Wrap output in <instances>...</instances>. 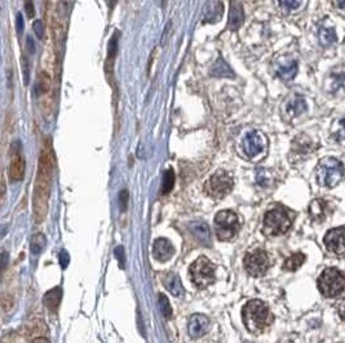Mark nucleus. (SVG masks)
<instances>
[{"mask_svg":"<svg viewBox=\"0 0 345 343\" xmlns=\"http://www.w3.org/2000/svg\"><path fill=\"white\" fill-rule=\"evenodd\" d=\"M54 163L56 162H54L51 141H45L39 156L34 195H33V213L37 223H41L47 217L48 203H49L52 181H53Z\"/></svg>","mask_w":345,"mask_h":343,"instance_id":"1","label":"nucleus"},{"mask_svg":"<svg viewBox=\"0 0 345 343\" xmlns=\"http://www.w3.org/2000/svg\"><path fill=\"white\" fill-rule=\"evenodd\" d=\"M242 317L248 332L254 334L263 333L274 320L267 303L259 300L250 301L244 305Z\"/></svg>","mask_w":345,"mask_h":343,"instance_id":"2","label":"nucleus"},{"mask_svg":"<svg viewBox=\"0 0 345 343\" xmlns=\"http://www.w3.org/2000/svg\"><path fill=\"white\" fill-rule=\"evenodd\" d=\"M344 178V165L336 158L326 156L318 162L315 168V179L326 189H334Z\"/></svg>","mask_w":345,"mask_h":343,"instance_id":"3","label":"nucleus"},{"mask_svg":"<svg viewBox=\"0 0 345 343\" xmlns=\"http://www.w3.org/2000/svg\"><path fill=\"white\" fill-rule=\"evenodd\" d=\"M292 221L287 209L275 206L269 209L264 217V232L269 236L282 235L291 227Z\"/></svg>","mask_w":345,"mask_h":343,"instance_id":"4","label":"nucleus"},{"mask_svg":"<svg viewBox=\"0 0 345 343\" xmlns=\"http://www.w3.org/2000/svg\"><path fill=\"white\" fill-rule=\"evenodd\" d=\"M189 271L192 281L198 289H206L207 286H210L216 279V276H215L216 267L206 257H199L196 259L195 262L190 266Z\"/></svg>","mask_w":345,"mask_h":343,"instance_id":"5","label":"nucleus"},{"mask_svg":"<svg viewBox=\"0 0 345 343\" xmlns=\"http://www.w3.org/2000/svg\"><path fill=\"white\" fill-rule=\"evenodd\" d=\"M345 279L338 269H326L318 277V289L325 297L334 298L344 292Z\"/></svg>","mask_w":345,"mask_h":343,"instance_id":"6","label":"nucleus"},{"mask_svg":"<svg viewBox=\"0 0 345 343\" xmlns=\"http://www.w3.org/2000/svg\"><path fill=\"white\" fill-rule=\"evenodd\" d=\"M215 225H216L217 238L224 241L233 239L240 227L238 215L231 210H221L217 213L215 217Z\"/></svg>","mask_w":345,"mask_h":343,"instance_id":"7","label":"nucleus"},{"mask_svg":"<svg viewBox=\"0 0 345 343\" xmlns=\"http://www.w3.org/2000/svg\"><path fill=\"white\" fill-rule=\"evenodd\" d=\"M240 150H242L244 158H259V156L267 152L268 137L259 131L248 132L240 141Z\"/></svg>","mask_w":345,"mask_h":343,"instance_id":"8","label":"nucleus"},{"mask_svg":"<svg viewBox=\"0 0 345 343\" xmlns=\"http://www.w3.org/2000/svg\"><path fill=\"white\" fill-rule=\"evenodd\" d=\"M233 189V178L225 171H217L211 178L206 182L204 190L207 195L213 199H223Z\"/></svg>","mask_w":345,"mask_h":343,"instance_id":"9","label":"nucleus"},{"mask_svg":"<svg viewBox=\"0 0 345 343\" xmlns=\"http://www.w3.org/2000/svg\"><path fill=\"white\" fill-rule=\"evenodd\" d=\"M243 265L246 271L251 276L259 277V276L264 275L268 270H269L270 261H269V256H268L265 250L256 249V250H251V252H248L246 254Z\"/></svg>","mask_w":345,"mask_h":343,"instance_id":"10","label":"nucleus"},{"mask_svg":"<svg viewBox=\"0 0 345 343\" xmlns=\"http://www.w3.org/2000/svg\"><path fill=\"white\" fill-rule=\"evenodd\" d=\"M25 169H26V163H25L24 155L21 152L20 143L14 142L13 148H12V160H10L9 169H8L10 181H22L25 177Z\"/></svg>","mask_w":345,"mask_h":343,"instance_id":"11","label":"nucleus"},{"mask_svg":"<svg viewBox=\"0 0 345 343\" xmlns=\"http://www.w3.org/2000/svg\"><path fill=\"white\" fill-rule=\"evenodd\" d=\"M323 241H325V245L327 246L328 250H331V252L336 253V254H343L345 250L344 227L330 230L326 234Z\"/></svg>","mask_w":345,"mask_h":343,"instance_id":"12","label":"nucleus"},{"mask_svg":"<svg viewBox=\"0 0 345 343\" xmlns=\"http://www.w3.org/2000/svg\"><path fill=\"white\" fill-rule=\"evenodd\" d=\"M210 329V319L206 315L202 313H195L189 319L188 323V332L192 338H200L202 336L208 332Z\"/></svg>","mask_w":345,"mask_h":343,"instance_id":"13","label":"nucleus"},{"mask_svg":"<svg viewBox=\"0 0 345 343\" xmlns=\"http://www.w3.org/2000/svg\"><path fill=\"white\" fill-rule=\"evenodd\" d=\"M299 71V65L296 62V60L294 58H290V60H286V57L283 58L282 62H279V65L275 69V72H277L278 77L283 80L284 83H290L295 79V76L298 75Z\"/></svg>","mask_w":345,"mask_h":343,"instance_id":"14","label":"nucleus"},{"mask_svg":"<svg viewBox=\"0 0 345 343\" xmlns=\"http://www.w3.org/2000/svg\"><path fill=\"white\" fill-rule=\"evenodd\" d=\"M244 13L243 7L239 0H233L230 1V9H229V20H228L227 30L229 31H237L242 25H243Z\"/></svg>","mask_w":345,"mask_h":343,"instance_id":"15","label":"nucleus"},{"mask_svg":"<svg viewBox=\"0 0 345 343\" xmlns=\"http://www.w3.org/2000/svg\"><path fill=\"white\" fill-rule=\"evenodd\" d=\"M173 253H175V249L167 239H156L153 245L154 258L159 262H167L173 256Z\"/></svg>","mask_w":345,"mask_h":343,"instance_id":"16","label":"nucleus"},{"mask_svg":"<svg viewBox=\"0 0 345 343\" xmlns=\"http://www.w3.org/2000/svg\"><path fill=\"white\" fill-rule=\"evenodd\" d=\"M305 111H307V102L300 96H294L284 106V114H287L290 118H296Z\"/></svg>","mask_w":345,"mask_h":343,"instance_id":"17","label":"nucleus"},{"mask_svg":"<svg viewBox=\"0 0 345 343\" xmlns=\"http://www.w3.org/2000/svg\"><path fill=\"white\" fill-rule=\"evenodd\" d=\"M163 283H164V286L167 288V290H169V293H171L172 296H183V284H181V280H180L179 276L175 273L166 274V276L163 277Z\"/></svg>","mask_w":345,"mask_h":343,"instance_id":"18","label":"nucleus"},{"mask_svg":"<svg viewBox=\"0 0 345 343\" xmlns=\"http://www.w3.org/2000/svg\"><path fill=\"white\" fill-rule=\"evenodd\" d=\"M62 300V289L61 288H53V289L48 290L45 293L44 298H43V302L47 306V309L51 311V312H56L57 309L60 307V303Z\"/></svg>","mask_w":345,"mask_h":343,"instance_id":"19","label":"nucleus"},{"mask_svg":"<svg viewBox=\"0 0 345 343\" xmlns=\"http://www.w3.org/2000/svg\"><path fill=\"white\" fill-rule=\"evenodd\" d=\"M190 229H192V231L194 232V235L196 236V239L199 240L200 242L206 244V245H208L211 236H210V229H208V226H207L206 223L194 222L190 225Z\"/></svg>","mask_w":345,"mask_h":343,"instance_id":"20","label":"nucleus"},{"mask_svg":"<svg viewBox=\"0 0 345 343\" xmlns=\"http://www.w3.org/2000/svg\"><path fill=\"white\" fill-rule=\"evenodd\" d=\"M211 75L215 77H233V70L230 69L229 65L223 60V58H219V60L215 62V65L211 69Z\"/></svg>","mask_w":345,"mask_h":343,"instance_id":"21","label":"nucleus"},{"mask_svg":"<svg viewBox=\"0 0 345 343\" xmlns=\"http://www.w3.org/2000/svg\"><path fill=\"white\" fill-rule=\"evenodd\" d=\"M309 213H310L311 218L317 219V221H321L323 217H325L326 213V203L321 199H315L310 203V206H309Z\"/></svg>","mask_w":345,"mask_h":343,"instance_id":"22","label":"nucleus"},{"mask_svg":"<svg viewBox=\"0 0 345 343\" xmlns=\"http://www.w3.org/2000/svg\"><path fill=\"white\" fill-rule=\"evenodd\" d=\"M45 245H47V239H45V236L43 235V234H40V232H38V234H35V235L31 238L30 249L33 254H39V253L43 252V249L45 248Z\"/></svg>","mask_w":345,"mask_h":343,"instance_id":"23","label":"nucleus"},{"mask_svg":"<svg viewBox=\"0 0 345 343\" xmlns=\"http://www.w3.org/2000/svg\"><path fill=\"white\" fill-rule=\"evenodd\" d=\"M305 262V256L303 253H296L294 256H291L290 258L286 259V262L283 265V269L287 270V271H296L298 269H300L301 265Z\"/></svg>","mask_w":345,"mask_h":343,"instance_id":"24","label":"nucleus"},{"mask_svg":"<svg viewBox=\"0 0 345 343\" xmlns=\"http://www.w3.org/2000/svg\"><path fill=\"white\" fill-rule=\"evenodd\" d=\"M319 41L323 47H330L336 41V33L334 29H326V27H322L318 33Z\"/></svg>","mask_w":345,"mask_h":343,"instance_id":"25","label":"nucleus"},{"mask_svg":"<svg viewBox=\"0 0 345 343\" xmlns=\"http://www.w3.org/2000/svg\"><path fill=\"white\" fill-rule=\"evenodd\" d=\"M118 45H119V31H115L113 34L112 39L109 41L108 47V62H114L115 56L118 53Z\"/></svg>","mask_w":345,"mask_h":343,"instance_id":"26","label":"nucleus"},{"mask_svg":"<svg viewBox=\"0 0 345 343\" xmlns=\"http://www.w3.org/2000/svg\"><path fill=\"white\" fill-rule=\"evenodd\" d=\"M173 185H175V173H173L172 169H168L164 173V177H163L162 194L166 195V194L171 192V190L173 189Z\"/></svg>","mask_w":345,"mask_h":343,"instance_id":"27","label":"nucleus"},{"mask_svg":"<svg viewBox=\"0 0 345 343\" xmlns=\"http://www.w3.org/2000/svg\"><path fill=\"white\" fill-rule=\"evenodd\" d=\"M216 8H213V3L211 4V8H212V10L207 9L206 10V14H204V21H217L219 18L223 16V4L219 3V1H216V5H215Z\"/></svg>","mask_w":345,"mask_h":343,"instance_id":"28","label":"nucleus"},{"mask_svg":"<svg viewBox=\"0 0 345 343\" xmlns=\"http://www.w3.org/2000/svg\"><path fill=\"white\" fill-rule=\"evenodd\" d=\"M159 309L160 311H162L163 316L166 317V319L171 317V315H172V309L169 306L168 298H167L164 294H159Z\"/></svg>","mask_w":345,"mask_h":343,"instance_id":"29","label":"nucleus"},{"mask_svg":"<svg viewBox=\"0 0 345 343\" xmlns=\"http://www.w3.org/2000/svg\"><path fill=\"white\" fill-rule=\"evenodd\" d=\"M21 70H22V75H24V84L27 85L30 81V66H29L26 56L21 57Z\"/></svg>","mask_w":345,"mask_h":343,"instance_id":"30","label":"nucleus"},{"mask_svg":"<svg viewBox=\"0 0 345 343\" xmlns=\"http://www.w3.org/2000/svg\"><path fill=\"white\" fill-rule=\"evenodd\" d=\"M281 7L287 10H295L298 9L301 5V0H278Z\"/></svg>","mask_w":345,"mask_h":343,"instance_id":"31","label":"nucleus"},{"mask_svg":"<svg viewBox=\"0 0 345 343\" xmlns=\"http://www.w3.org/2000/svg\"><path fill=\"white\" fill-rule=\"evenodd\" d=\"M33 29H34V33L39 39L43 37L44 35V24L41 22L40 20H35L34 24H33Z\"/></svg>","mask_w":345,"mask_h":343,"instance_id":"32","label":"nucleus"},{"mask_svg":"<svg viewBox=\"0 0 345 343\" xmlns=\"http://www.w3.org/2000/svg\"><path fill=\"white\" fill-rule=\"evenodd\" d=\"M25 10L29 18H33L35 16V8L33 0H25Z\"/></svg>","mask_w":345,"mask_h":343,"instance_id":"33","label":"nucleus"},{"mask_svg":"<svg viewBox=\"0 0 345 343\" xmlns=\"http://www.w3.org/2000/svg\"><path fill=\"white\" fill-rule=\"evenodd\" d=\"M127 202H128V192L123 190L119 195V203H120V206H122V210L124 212L125 208H127Z\"/></svg>","mask_w":345,"mask_h":343,"instance_id":"34","label":"nucleus"},{"mask_svg":"<svg viewBox=\"0 0 345 343\" xmlns=\"http://www.w3.org/2000/svg\"><path fill=\"white\" fill-rule=\"evenodd\" d=\"M115 256L118 258V261L120 262V266H124V250H123L122 246H118L115 249Z\"/></svg>","mask_w":345,"mask_h":343,"instance_id":"35","label":"nucleus"},{"mask_svg":"<svg viewBox=\"0 0 345 343\" xmlns=\"http://www.w3.org/2000/svg\"><path fill=\"white\" fill-rule=\"evenodd\" d=\"M24 27H25V24H24V18H22V14L18 13L17 14V33L18 34H22V33H24Z\"/></svg>","mask_w":345,"mask_h":343,"instance_id":"36","label":"nucleus"},{"mask_svg":"<svg viewBox=\"0 0 345 343\" xmlns=\"http://www.w3.org/2000/svg\"><path fill=\"white\" fill-rule=\"evenodd\" d=\"M60 261H61L62 267H66L69 265V254L66 252H61L60 253Z\"/></svg>","mask_w":345,"mask_h":343,"instance_id":"37","label":"nucleus"},{"mask_svg":"<svg viewBox=\"0 0 345 343\" xmlns=\"http://www.w3.org/2000/svg\"><path fill=\"white\" fill-rule=\"evenodd\" d=\"M27 49L30 53H35V43L31 39V36H27Z\"/></svg>","mask_w":345,"mask_h":343,"instance_id":"38","label":"nucleus"},{"mask_svg":"<svg viewBox=\"0 0 345 343\" xmlns=\"http://www.w3.org/2000/svg\"><path fill=\"white\" fill-rule=\"evenodd\" d=\"M31 343H49V341L47 338H44V337H37V338L31 341Z\"/></svg>","mask_w":345,"mask_h":343,"instance_id":"39","label":"nucleus"},{"mask_svg":"<svg viewBox=\"0 0 345 343\" xmlns=\"http://www.w3.org/2000/svg\"><path fill=\"white\" fill-rule=\"evenodd\" d=\"M336 4L340 9H344L345 8V0H336Z\"/></svg>","mask_w":345,"mask_h":343,"instance_id":"40","label":"nucleus"}]
</instances>
